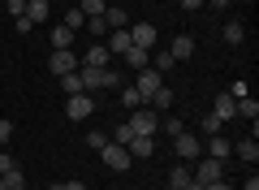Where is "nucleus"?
I'll use <instances>...</instances> for the list:
<instances>
[{"instance_id": "7", "label": "nucleus", "mask_w": 259, "mask_h": 190, "mask_svg": "<svg viewBox=\"0 0 259 190\" xmlns=\"http://www.w3.org/2000/svg\"><path fill=\"white\" fill-rule=\"evenodd\" d=\"M91 112H95V100L87 95V91H82V95H69V100H65V117H69V121H87Z\"/></svg>"}, {"instance_id": "23", "label": "nucleus", "mask_w": 259, "mask_h": 190, "mask_svg": "<svg viewBox=\"0 0 259 190\" xmlns=\"http://www.w3.org/2000/svg\"><path fill=\"white\" fill-rule=\"evenodd\" d=\"M242 39H246V22H225V44L238 48Z\"/></svg>"}, {"instance_id": "5", "label": "nucleus", "mask_w": 259, "mask_h": 190, "mask_svg": "<svg viewBox=\"0 0 259 190\" xmlns=\"http://www.w3.org/2000/svg\"><path fill=\"white\" fill-rule=\"evenodd\" d=\"M190 177L199 181V186H212V181H221V177H225V164L207 156V160H199V164H194V169H190Z\"/></svg>"}, {"instance_id": "10", "label": "nucleus", "mask_w": 259, "mask_h": 190, "mask_svg": "<svg viewBox=\"0 0 259 190\" xmlns=\"http://www.w3.org/2000/svg\"><path fill=\"white\" fill-rule=\"evenodd\" d=\"M108 61H112L108 48H104V44H91V48L82 52V61H78V65H87V69H108Z\"/></svg>"}, {"instance_id": "36", "label": "nucleus", "mask_w": 259, "mask_h": 190, "mask_svg": "<svg viewBox=\"0 0 259 190\" xmlns=\"http://www.w3.org/2000/svg\"><path fill=\"white\" fill-rule=\"evenodd\" d=\"M13 30H18V35H30V30H35V26H30V18H26V13H22V18H13Z\"/></svg>"}, {"instance_id": "45", "label": "nucleus", "mask_w": 259, "mask_h": 190, "mask_svg": "<svg viewBox=\"0 0 259 190\" xmlns=\"http://www.w3.org/2000/svg\"><path fill=\"white\" fill-rule=\"evenodd\" d=\"M186 190H203V186H199V181H190V186H186Z\"/></svg>"}, {"instance_id": "9", "label": "nucleus", "mask_w": 259, "mask_h": 190, "mask_svg": "<svg viewBox=\"0 0 259 190\" xmlns=\"http://www.w3.org/2000/svg\"><path fill=\"white\" fill-rule=\"evenodd\" d=\"M100 44H104V48H108V52H112V56H125V52H130V48H134V39H130V26H121V30H108V35H104V39H100Z\"/></svg>"}, {"instance_id": "8", "label": "nucleus", "mask_w": 259, "mask_h": 190, "mask_svg": "<svg viewBox=\"0 0 259 190\" xmlns=\"http://www.w3.org/2000/svg\"><path fill=\"white\" fill-rule=\"evenodd\" d=\"M160 87H164V73H160V69H151V65H147V69H139V82H134V91H139L143 100H151Z\"/></svg>"}, {"instance_id": "41", "label": "nucleus", "mask_w": 259, "mask_h": 190, "mask_svg": "<svg viewBox=\"0 0 259 190\" xmlns=\"http://www.w3.org/2000/svg\"><path fill=\"white\" fill-rule=\"evenodd\" d=\"M13 169V160H9V151H0V173H9Z\"/></svg>"}, {"instance_id": "2", "label": "nucleus", "mask_w": 259, "mask_h": 190, "mask_svg": "<svg viewBox=\"0 0 259 190\" xmlns=\"http://www.w3.org/2000/svg\"><path fill=\"white\" fill-rule=\"evenodd\" d=\"M125 126L134 130V134H156V130H160V112L143 104V108H134V112H130V121H125Z\"/></svg>"}, {"instance_id": "17", "label": "nucleus", "mask_w": 259, "mask_h": 190, "mask_svg": "<svg viewBox=\"0 0 259 190\" xmlns=\"http://www.w3.org/2000/svg\"><path fill=\"white\" fill-rule=\"evenodd\" d=\"M233 151H238L246 164H259V143H255V134H250V138H242V143H233Z\"/></svg>"}, {"instance_id": "3", "label": "nucleus", "mask_w": 259, "mask_h": 190, "mask_svg": "<svg viewBox=\"0 0 259 190\" xmlns=\"http://www.w3.org/2000/svg\"><path fill=\"white\" fill-rule=\"evenodd\" d=\"M100 160L108 164L112 173H125L130 164H134V160H130V151H125V147H121V143H112V138H108V143L100 147Z\"/></svg>"}, {"instance_id": "30", "label": "nucleus", "mask_w": 259, "mask_h": 190, "mask_svg": "<svg viewBox=\"0 0 259 190\" xmlns=\"http://www.w3.org/2000/svg\"><path fill=\"white\" fill-rule=\"evenodd\" d=\"M173 56H168V48H164V52H156V56H151V69H160V73H168V69H173Z\"/></svg>"}, {"instance_id": "42", "label": "nucleus", "mask_w": 259, "mask_h": 190, "mask_svg": "<svg viewBox=\"0 0 259 190\" xmlns=\"http://www.w3.org/2000/svg\"><path fill=\"white\" fill-rule=\"evenodd\" d=\"M203 190H233V186H229V181L221 177V181H212V186H203Z\"/></svg>"}, {"instance_id": "29", "label": "nucleus", "mask_w": 259, "mask_h": 190, "mask_svg": "<svg viewBox=\"0 0 259 190\" xmlns=\"http://www.w3.org/2000/svg\"><path fill=\"white\" fill-rule=\"evenodd\" d=\"M82 30H91V35H95V44H100V39L108 35V22H104V18H87V26H82Z\"/></svg>"}, {"instance_id": "34", "label": "nucleus", "mask_w": 259, "mask_h": 190, "mask_svg": "<svg viewBox=\"0 0 259 190\" xmlns=\"http://www.w3.org/2000/svg\"><path fill=\"white\" fill-rule=\"evenodd\" d=\"M130 138H134V130H130V126H117V130H112V143H121V147H125Z\"/></svg>"}, {"instance_id": "15", "label": "nucleus", "mask_w": 259, "mask_h": 190, "mask_svg": "<svg viewBox=\"0 0 259 190\" xmlns=\"http://www.w3.org/2000/svg\"><path fill=\"white\" fill-rule=\"evenodd\" d=\"M168 56H173V61H190V56H194V39L190 35H177L173 44H168Z\"/></svg>"}, {"instance_id": "40", "label": "nucleus", "mask_w": 259, "mask_h": 190, "mask_svg": "<svg viewBox=\"0 0 259 190\" xmlns=\"http://www.w3.org/2000/svg\"><path fill=\"white\" fill-rule=\"evenodd\" d=\"M203 5H207V0H182V9H186V13H194V9H203Z\"/></svg>"}, {"instance_id": "20", "label": "nucleus", "mask_w": 259, "mask_h": 190, "mask_svg": "<svg viewBox=\"0 0 259 190\" xmlns=\"http://www.w3.org/2000/svg\"><path fill=\"white\" fill-rule=\"evenodd\" d=\"M26 18H30V26L48 22V0H26Z\"/></svg>"}, {"instance_id": "31", "label": "nucleus", "mask_w": 259, "mask_h": 190, "mask_svg": "<svg viewBox=\"0 0 259 190\" xmlns=\"http://www.w3.org/2000/svg\"><path fill=\"white\" fill-rule=\"evenodd\" d=\"M65 26H69V30H74V35H78V30L87 26V18H82V9H69V13H65Z\"/></svg>"}, {"instance_id": "26", "label": "nucleus", "mask_w": 259, "mask_h": 190, "mask_svg": "<svg viewBox=\"0 0 259 190\" xmlns=\"http://www.w3.org/2000/svg\"><path fill=\"white\" fill-rule=\"evenodd\" d=\"M52 48H74V30H69V26H56L52 30Z\"/></svg>"}, {"instance_id": "21", "label": "nucleus", "mask_w": 259, "mask_h": 190, "mask_svg": "<svg viewBox=\"0 0 259 190\" xmlns=\"http://www.w3.org/2000/svg\"><path fill=\"white\" fill-rule=\"evenodd\" d=\"M190 169H186V164H177V169L173 173H168V190H186V186H190Z\"/></svg>"}, {"instance_id": "35", "label": "nucleus", "mask_w": 259, "mask_h": 190, "mask_svg": "<svg viewBox=\"0 0 259 190\" xmlns=\"http://www.w3.org/2000/svg\"><path fill=\"white\" fill-rule=\"evenodd\" d=\"M9 138H13V121H9V117H0V147L9 143Z\"/></svg>"}, {"instance_id": "14", "label": "nucleus", "mask_w": 259, "mask_h": 190, "mask_svg": "<svg viewBox=\"0 0 259 190\" xmlns=\"http://www.w3.org/2000/svg\"><path fill=\"white\" fill-rule=\"evenodd\" d=\"M216 121H233L238 117V100H233L229 91H225V95H216V112H212Z\"/></svg>"}, {"instance_id": "16", "label": "nucleus", "mask_w": 259, "mask_h": 190, "mask_svg": "<svg viewBox=\"0 0 259 190\" xmlns=\"http://www.w3.org/2000/svg\"><path fill=\"white\" fill-rule=\"evenodd\" d=\"M130 39H134V48H156V26H130Z\"/></svg>"}, {"instance_id": "12", "label": "nucleus", "mask_w": 259, "mask_h": 190, "mask_svg": "<svg viewBox=\"0 0 259 190\" xmlns=\"http://www.w3.org/2000/svg\"><path fill=\"white\" fill-rule=\"evenodd\" d=\"M203 151L212 156V160H225V156H233V143H229V138H225V134H207Z\"/></svg>"}, {"instance_id": "38", "label": "nucleus", "mask_w": 259, "mask_h": 190, "mask_svg": "<svg viewBox=\"0 0 259 190\" xmlns=\"http://www.w3.org/2000/svg\"><path fill=\"white\" fill-rule=\"evenodd\" d=\"M9 13H13V18H22V13H26V0H9Z\"/></svg>"}, {"instance_id": "24", "label": "nucleus", "mask_w": 259, "mask_h": 190, "mask_svg": "<svg viewBox=\"0 0 259 190\" xmlns=\"http://www.w3.org/2000/svg\"><path fill=\"white\" fill-rule=\"evenodd\" d=\"M121 104H125V108L134 112V108H143V104H147V100H143V95H139V91H134V87H121Z\"/></svg>"}, {"instance_id": "11", "label": "nucleus", "mask_w": 259, "mask_h": 190, "mask_svg": "<svg viewBox=\"0 0 259 190\" xmlns=\"http://www.w3.org/2000/svg\"><path fill=\"white\" fill-rule=\"evenodd\" d=\"M125 151H130V160H151L156 143H151V134H134V138L125 143Z\"/></svg>"}, {"instance_id": "44", "label": "nucleus", "mask_w": 259, "mask_h": 190, "mask_svg": "<svg viewBox=\"0 0 259 190\" xmlns=\"http://www.w3.org/2000/svg\"><path fill=\"white\" fill-rule=\"evenodd\" d=\"M207 5H212V9H225V5H229V0H207Z\"/></svg>"}, {"instance_id": "18", "label": "nucleus", "mask_w": 259, "mask_h": 190, "mask_svg": "<svg viewBox=\"0 0 259 190\" xmlns=\"http://www.w3.org/2000/svg\"><path fill=\"white\" fill-rule=\"evenodd\" d=\"M104 22H108V30H121V26H130V13L121 9V5H108V9H104Z\"/></svg>"}, {"instance_id": "27", "label": "nucleus", "mask_w": 259, "mask_h": 190, "mask_svg": "<svg viewBox=\"0 0 259 190\" xmlns=\"http://www.w3.org/2000/svg\"><path fill=\"white\" fill-rule=\"evenodd\" d=\"M108 0H82V18H104Z\"/></svg>"}, {"instance_id": "19", "label": "nucleus", "mask_w": 259, "mask_h": 190, "mask_svg": "<svg viewBox=\"0 0 259 190\" xmlns=\"http://www.w3.org/2000/svg\"><path fill=\"white\" fill-rule=\"evenodd\" d=\"M0 190H26V177H22L18 164H13L9 173H0Z\"/></svg>"}, {"instance_id": "32", "label": "nucleus", "mask_w": 259, "mask_h": 190, "mask_svg": "<svg viewBox=\"0 0 259 190\" xmlns=\"http://www.w3.org/2000/svg\"><path fill=\"white\" fill-rule=\"evenodd\" d=\"M160 130H164V134H173V138H177V134H182L186 126H182V121H177V117H160Z\"/></svg>"}, {"instance_id": "4", "label": "nucleus", "mask_w": 259, "mask_h": 190, "mask_svg": "<svg viewBox=\"0 0 259 190\" xmlns=\"http://www.w3.org/2000/svg\"><path fill=\"white\" fill-rule=\"evenodd\" d=\"M173 147H177V160H199V156H203V138L190 134V130H182V134L173 138Z\"/></svg>"}, {"instance_id": "6", "label": "nucleus", "mask_w": 259, "mask_h": 190, "mask_svg": "<svg viewBox=\"0 0 259 190\" xmlns=\"http://www.w3.org/2000/svg\"><path fill=\"white\" fill-rule=\"evenodd\" d=\"M48 69H52L56 78H61V73H74V69H78V52H74V48H52Z\"/></svg>"}, {"instance_id": "46", "label": "nucleus", "mask_w": 259, "mask_h": 190, "mask_svg": "<svg viewBox=\"0 0 259 190\" xmlns=\"http://www.w3.org/2000/svg\"><path fill=\"white\" fill-rule=\"evenodd\" d=\"M0 61H5V56H0Z\"/></svg>"}, {"instance_id": "1", "label": "nucleus", "mask_w": 259, "mask_h": 190, "mask_svg": "<svg viewBox=\"0 0 259 190\" xmlns=\"http://www.w3.org/2000/svg\"><path fill=\"white\" fill-rule=\"evenodd\" d=\"M78 82H82V91H117L121 78L112 69H87V65H78Z\"/></svg>"}, {"instance_id": "22", "label": "nucleus", "mask_w": 259, "mask_h": 190, "mask_svg": "<svg viewBox=\"0 0 259 190\" xmlns=\"http://www.w3.org/2000/svg\"><path fill=\"white\" fill-rule=\"evenodd\" d=\"M238 117H246L250 126H255V121H259V100H250V95H242V100H238Z\"/></svg>"}, {"instance_id": "28", "label": "nucleus", "mask_w": 259, "mask_h": 190, "mask_svg": "<svg viewBox=\"0 0 259 190\" xmlns=\"http://www.w3.org/2000/svg\"><path fill=\"white\" fill-rule=\"evenodd\" d=\"M125 61L134 65V69H147V65H151V61H147V48H130V52H125Z\"/></svg>"}, {"instance_id": "25", "label": "nucleus", "mask_w": 259, "mask_h": 190, "mask_svg": "<svg viewBox=\"0 0 259 190\" xmlns=\"http://www.w3.org/2000/svg\"><path fill=\"white\" fill-rule=\"evenodd\" d=\"M61 91H65V95H82V82H78V69H74V73H61Z\"/></svg>"}, {"instance_id": "39", "label": "nucleus", "mask_w": 259, "mask_h": 190, "mask_svg": "<svg viewBox=\"0 0 259 190\" xmlns=\"http://www.w3.org/2000/svg\"><path fill=\"white\" fill-rule=\"evenodd\" d=\"M52 190H87V186H82V181H56Z\"/></svg>"}, {"instance_id": "43", "label": "nucleus", "mask_w": 259, "mask_h": 190, "mask_svg": "<svg viewBox=\"0 0 259 190\" xmlns=\"http://www.w3.org/2000/svg\"><path fill=\"white\" fill-rule=\"evenodd\" d=\"M242 190H259V177H255V173L246 177V186H242Z\"/></svg>"}, {"instance_id": "33", "label": "nucleus", "mask_w": 259, "mask_h": 190, "mask_svg": "<svg viewBox=\"0 0 259 190\" xmlns=\"http://www.w3.org/2000/svg\"><path fill=\"white\" fill-rule=\"evenodd\" d=\"M104 143H108V134H104V130H91V134H87V147H91V151H100Z\"/></svg>"}, {"instance_id": "13", "label": "nucleus", "mask_w": 259, "mask_h": 190, "mask_svg": "<svg viewBox=\"0 0 259 190\" xmlns=\"http://www.w3.org/2000/svg\"><path fill=\"white\" fill-rule=\"evenodd\" d=\"M173 95H177V91H173V87H168V82H164V87H160L156 95H151V100H147V108H156L160 117H164V112L173 108Z\"/></svg>"}, {"instance_id": "37", "label": "nucleus", "mask_w": 259, "mask_h": 190, "mask_svg": "<svg viewBox=\"0 0 259 190\" xmlns=\"http://www.w3.org/2000/svg\"><path fill=\"white\" fill-rule=\"evenodd\" d=\"M221 126H225V121H216V117H203V134H221Z\"/></svg>"}]
</instances>
